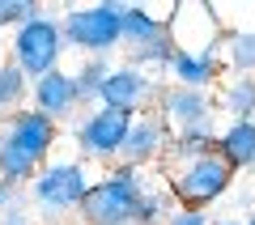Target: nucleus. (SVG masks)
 Returning <instances> with one entry per match:
<instances>
[{"label":"nucleus","instance_id":"1","mask_svg":"<svg viewBox=\"0 0 255 225\" xmlns=\"http://www.w3.org/2000/svg\"><path fill=\"white\" fill-rule=\"evenodd\" d=\"M55 136H60V127L38 111H13L0 123V179L13 187H26V179H34L51 162Z\"/></svg>","mask_w":255,"mask_h":225},{"label":"nucleus","instance_id":"2","mask_svg":"<svg viewBox=\"0 0 255 225\" xmlns=\"http://www.w3.org/2000/svg\"><path fill=\"white\" fill-rule=\"evenodd\" d=\"M140 196H145V179H140V170H132V166H115V170L102 174L98 183H90V191H85L77 217H81L85 225H136Z\"/></svg>","mask_w":255,"mask_h":225},{"label":"nucleus","instance_id":"3","mask_svg":"<svg viewBox=\"0 0 255 225\" xmlns=\"http://www.w3.org/2000/svg\"><path fill=\"white\" fill-rule=\"evenodd\" d=\"M234 183V170L221 162L217 153H200V157H187L170 170V200L174 208H191V213H204L213 200H221Z\"/></svg>","mask_w":255,"mask_h":225},{"label":"nucleus","instance_id":"4","mask_svg":"<svg viewBox=\"0 0 255 225\" xmlns=\"http://www.w3.org/2000/svg\"><path fill=\"white\" fill-rule=\"evenodd\" d=\"M64 51H68V47H64L60 21L47 17V13L30 17L26 26L13 30V38H9V64L26 77V81H38V77H47L51 68H60Z\"/></svg>","mask_w":255,"mask_h":225},{"label":"nucleus","instance_id":"5","mask_svg":"<svg viewBox=\"0 0 255 225\" xmlns=\"http://www.w3.org/2000/svg\"><path fill=\"white\" fill-rule=\"evenodd\" d=\"M60 34H64V47L85 51V60H94V55L111 60V51H119V0L68 9L60 17Z\"/></svg>","mask_w":255,"mask_h":225},{"label":"nucleus","instance_id":"6","mask_svg":"<svg viewBox=\"0 0 255 225\" xmlns=\"http://www.w3.org/2000/svg\"><path fill=\"white\" fill-rule=\"evenodd\" d=\"M90 191V174L81 162H47L43 170L30 179V196H34L38 213L43 217H64L77 213Z\"/></svg>","mask_w":255,"mask_h":225},{"label":"nucleus","instance_id":"7","mask_svg":"<svg viewBox=\"0 0 255 225\" xmlns=\"http://www.w3.org/2000/svg\"><path fill=\"white\" fill-rule=\"evenodd\" d=\"M128 111H111V107H94L90 115L77 119V149L81 157H94V162H115L119 149H124V136L132 127Z\"/></svg>","mask_w":255,"mask_h":225},{"label":"nucleus","instance_id":"8","mask_svg":"<svg viewBox=\"0 0 255 225\" xmlns=\"http://www.w3.org/2000/svg\"><path fill=\"white\" fill-rule=\"evenodd\" d=\"M213 115H217V107H213V98L200 94V90H183V85L157 90V119L170 127V136L213 127Z\"/></svg>","mask_w":255,"mask_h":225},{"label":"nucleus","instance_id":"9","mask_svg":"<svg viewBox=\"0 0 255 225\" xmlns=\"http://www.w3.org/2000/svg\"><path fill=\"white\" fill-rule=\"evenodd\" d=\"M153 98H157V81L145 68H132V64H111L107 81L98 90V107L128 111V115H145V107Z\"/></svg>","mask_w":255,"mask_h":225},{"label":"nucleus","instance_id":"10","mask_svg":"<svg viewBox=\"0 0 255 225\" xmlns=\"http://www.w3.org/2000/svg\"><path fill=\"white\" fill-rule=\"evenodd\" d=\"M30 98H34V111L43 119H51L55 127L68 123V119L81 111V98H77V85H73V72L51 68L47 77L30 81Z\"/></svg>","mask_w":255,"mask_h":225},{"label":"nucleus","instance_id":"11","mask_svg":"<svg viewBox=\"0 0 255 225\" xmlns=\"http://www.w3.org/2000/svg\"><path fill=\"white\" fill-rule=\"evenodd\" d=\"M166 149H170V127L157 115H136L132 127H128V136H124V149H119V166L140 170V166L157 162Z\"/></svg>","mask_w":255,"mask_h":225},{"label":"nucleus","instance_id":"12","mask_svg":"<svg viewBox=\"0 0 255 225\" xmlns=\"http://www.w3.org/2000/svg\"><path fill=\"white\" fill-rule=\"evenodd\" d=\"M170 77H174V85H183V90L209 94V85H217V77H221L217 43H213V47H174Z\"/></svg>","mask_w":255,"mask_h":225},{"label":"nucleus","instance_id":"13","mask_svg":"<svg viewBox=\"0 0 255 225\" xmlns=\"http://www.w3.org/2000/svg\"><path fill=\"white\" fill-rule=\"evenodd\" d=\"M162 38H170V21L153 17L140 4H119V51L124 55H136Z\"/></svg>","mask_w":255,"mask_h":225},{"label":"nucleus","instance_id":"14","mask_svg":"<svg viewBox=\"0 0 255 225\" xmlns=\"http://www.w3.org/2000/svg\"><path fill=\"white\" fill-rule=\"evenodd\" d=\"M213 153L230 166V170H251L255 166V119H230L213 140Z\"/></svg>","mask_w":255,"mask_h":225},{"label":"nucleus","instance_id":"15","mask_svg":"<svg viewBox=\"0 0 255 225\" xmlns=\"http://www.w3.org/2000/svg\"><path fill=\"white\" fill-rule=\"evenodd\" d=\"M221 111L230 119H255V77H230L221 90Z\"/></svg>","mask_w":255,"mask_h":225},{"label":"nucleus","instance_id":"16","mask_svg":"<svg viewBox=\"0 0 255 225\" xmlns=\"http://www.w3.org/2000/svg\"><path fill=\"white\" fill-rule=\"evenodd\" d=\"M226 60L234 68V77H255V30H230Z\"/></svg>","mask_w":255,"mask_h":225},{"label":"nucleus","instance_id":"17","mask_svg":"<svg viewBox=\"0 0 255 225\" xmlns=\"http://www.w3.org/2000/svg\"><path fill=\"white\" fill-rule=\"evenodd\" d=\"M107 72H111V60H107V55H94V60H85L81 68L73 72V85H77L81 107L98 102V90H102V81H107Z\"/></svg>","mask_w":255,"mask_h":225},{"label":"nucleus","instance_id":"18","mask_svg":"<svg viewBox=\"0 0 255 225\" xmlns=\"http://www.w3.org/2000/svg\"><path fill=\"white\" fill-rule=\"evenodd\" d=\"M26 90H30V81L21 77L17 68H13L9 60H4V64H0V115H4V119H9L13 111L21 107V98H26Z\"/></svg>","mask_w":255,"mask_h":225},{"label":"nucleus","instance_id":"19","mask_svg":"<svg viewBox=\"0 0 255 225\" xmlns=\"http://www.w3.org/2000/svg\"><path fill=\"white\" fill-rule=\"evenodd\" d=\"M30 17H38L34 0H0V30H17V26H26Z\"/></svg>","mask_w":255,"mask_h":225},{"label":"nucleus","instance_id":"20","mask_svg":"<svg viewBox=\"0 0 255 225\" xmlns=\"http://www.w3.org/2000/svg\"><path fill=\"white\" fill-rule=\"evenodd\" d=\"M166 225H209V217H204V213H191V208H174V213L166 217Z\"/></svg>","mask_w":255,"mask_h":225},{"label":"nucleus","instance_id":"21","mask_svg":"<svg viewBox=\"0 0 255 225\" xmlns=\"http://www.w3.org/2000/svg\"><path fill=\"white\" fill-rule=\"evenodd\" d=\"M0 225H34V217H26V208H4V213H0Z\"/></svg>","mask_w":255,"mask_h":225},{"label":"nucleus","instance_id":"22","mask_svg":"<svg viewBox=\"0 0 255 225\" xmlns=\"http://www.w3.org/2000/svg\"><path fill=\"white\" fill-rule=\"evenodd\" d=\"M17 196H21V187H13V183H4V179H0V213L17 204Z\"/></svg>","mask_w":255,"mask_h":225},{"label":"nucleus","instance_id":"23","mask_svg":"<svg viewBox=\"0 0 255 225\" xmlns=\"http://www.w3.org/2000/svg\"><path fill=\"white\" fill-rule=\"evenodd\" d=\"M209 225H247V221H209Z\"/></svg>","mask_w":255,"mask_h":225},{"label":"nucleus","instance_id":"24","mask_svg":"<svg viewBox=\"0 0 255 225\" xmlns=\"http://www.w3.org/2000/svg\"><path fill=\"white\" fill-rule=\"evenodd\" d=\"M0 64H4V43H0Z\"/></svg>","mask_w":255,"mask_h":225},{"label":"nucleus","instance_id":"25","mask_svg":"<svg viewBox=\"0 0 255 225\" xmlns=\"http://www.w3.org/2000/svg\"><path fill=\"white\" fill-rule=\"evenodd\" d=\"M247 225H255V217H251V221H247Z\"/></svg>","mask_w":255,"mask_h":225}]
</instances>
